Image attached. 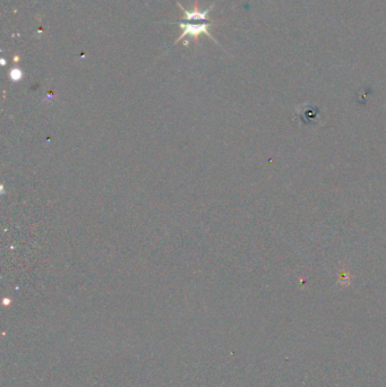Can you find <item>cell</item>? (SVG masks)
<instances>
[{
  "label": "cell",
  "instance_id": "4",
  "mask_svg": "<svg viewBox=\"0 0 386 387\" xmlns=\"http://www.w3.org/2000/svg\"><path fill=\"white\" fill-rule=\"evenodd\" d=\"M10 76H12L13 79H19L20 78V71L19 69H13L10 72Z\"/></svg>",
  "mask_w": 386,
  "mask_h": 387
},
{
  "label": "cell",
  "instance_id": "1",
  "mask_svg": "<svg viewBox=\"0 0 386 387\" xmlns=\"http://www.w3.org/2000/svg\"><path fill=\"white\" fill-rule=\"evenodd\" d=\"M179 26H180V29L182 30V33L178 37V40L176 41V43L179 42L181 39H184V37L187 36V35H190L196 40L197 36L200 35L201 33H204L205 35L210 36L211 39L213 40V36L210 33V31H208V26H210V24H207V23H205V24H191L188 22V23H179Z\"/></svg>",
  "mask_w": 386,
  "mask_h": 387
},
{
  "label": "cell",
  "instance_id": "2",
  "mask_svg": "<svg viewBox=\"0 0 386 387\" xmlns=\"http://www.w3.org/2000/svg\"><path fill=\"white\" fill-rule=\"evenodd\" d=\"M303 111L298 110L297 115L299 116V121L304 122V125H314V123H320L323 120L320 117V111L318 107L314 105H302Z\"/></svg>",
  "mask_w": 386,
  "mask_h": 387
},
{
  "label": "cell",
  "instance_id": "3",
  "mask_svg": "<svg viewBox=\"0 0 386 387\" xmlns=\"http://www.w3.org/2000/svg\"><path fill=\"white\" fill-rule=\"evenodd\" d=\"M179 7H180V9L182 10V12H184L185 17L187 18V20L191 22V20H205L207 18V14L211 12L213 6H211L208 9L204 10V12H201V10L198 9L197 7L194 10H187L184 7H181L180 5H179Z\"/></svg>",
  "mask_w": 386,
  "mask_h": 387
}]
</instances>
